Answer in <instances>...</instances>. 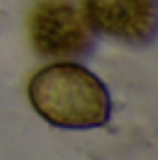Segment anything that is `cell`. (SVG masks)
<instances>
[{
    "instance_id": "obj_1",
    "label": "cell",
    "mask_w": 158,
    "mask_h": 160,
    "mask_svg": "<svg viewBox=\"0 0 158 160\" xmlns=\"http://www.w3.org/2000/svg\"><path fill=\"white\" fill-rule=\"evenodd\" d=\"M28 100L47 123L63 130L100 128L112 114L107 86L77 63L42 68L28 84Z\"/></svg>"
},
{
    "instance_id": "obj_2",
    "label": "cell",
    "mask_w": 158,
    "mask_h": 160,
    "mask_svg": "<svg viewBox=\"0 0 158 160\" xmlns=\"http://www.w3.org/2000/svg\"><path fill=\"white\" fill-rule=\"evenodd\" d=\"M28 35L37 56L47 60H81L95 49V32L84 12L70 0H40L28 16Z\"/></svg>"
},
{
    "instance_id": "obj_3",
    "label": "cell",
    "mask_w": 158,
    "mask_h": 160,
    "mask_svg": "<svg viewBox=\"0 0 158 160\" xmlns=\"http://www.w3.org/2000/svg\"><path fill=\"white\" fill-rule=\"evenodd\" d=\"M93 32L128 44L149 47L158 32V0H81Z\"/></svg>"
}]
</instances>
